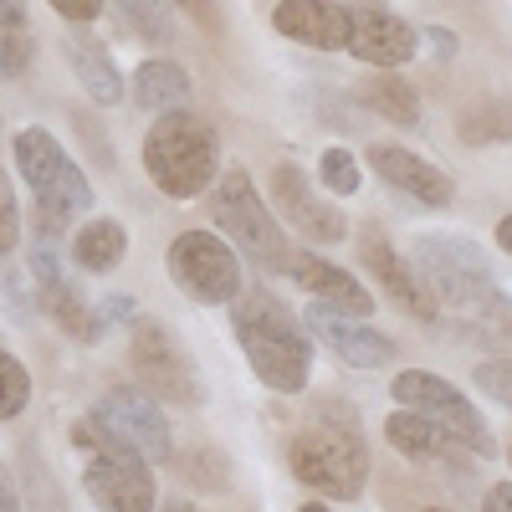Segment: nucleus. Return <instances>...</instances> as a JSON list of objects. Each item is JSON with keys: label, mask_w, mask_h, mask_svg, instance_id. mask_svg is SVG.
Instances as JSON below:
<instances>
[{"label": "nucleus", "mask_w": 512, "mask_h": 512, "mask_svg": "<svg viewBox=\"0 0 512 512\" xmlns=\"http://www.w3.org/2000/svg\"><path fill=\"white\" fill-rule=\"evenodd\" d=\"M31 400V374L16 354L0 349V420H16Z\"/></svg>", "instance_id": "bb28decb"}, {"label": "nucleus", "mask_w": 512, "mask_h": 512, "mask_svg": "<svg viewBox=\"0 0 512 512\" xmlns=\"http://www.w3.org/2000/svg\"><path fill=\"white\" fill-rule=\"evenodd\" d=\"M410 267L420 272V282L431 287V297L441 308L492 318V323H512L507 287L497 282L492 262L477 251V241H466V236H420L415 251H410Z\"/></svg>", "instance_id": "7ed1b4c3"}, {"label": "nucleus", "mask_w": 512, "mask_h": 512, "mask_svg": "<svg viewBox=\"0 0 512 512\" xmlns=\"http://www.w3.org/2000/svg\"><path fill=\"white\" fill-rule=\"evenodd\" d=\"M272 26H277V36L297 41V47H313V52H349L354 6H333V0H277Z\"/></svg>", "instance_id": "dca6fc26"}, {"label": "nucleus", "mask_w": 512, "mask_h": 512, "mask_svg": "<svg viewBox=\"0 0 512 512\" xmlns=\"http://www.w3.org/2000/svg\"><path fill=\"white\" fill-rule=\"evenodd\" d=\"M62 52H67V62H72V77L88 88V98L93 103H103V108H113L118 98H123V77H118V62H113V52L103 47V41L93 36V31H67L62 36Z\"/></svg>", "instance_id": "aec40b11"}, {"label": "nucleus", "mask_w": 512, "mask_h": 512, "mask_svg": "<svg viewBox=\"0 0 512 512\" xmlns=\"http://www.w3.org/2000/svg\"><path fill=\"white\" fill-rule=\"evenodd\" d=\"M303 323H308V333L318 338V344H328L349 369H390L395 364V338H384L379 328H369V318L338 313L328 303H308Z\"/></svg>", "instance_id": "ddd939ff"}, {"label": "nucleus", "mask_w": 512, "mask_h": 512, "mask_svg": "<svg viewBox=\"0 0 512 512\" xmlns=\"http://www.w3.org/2000/svg\"><path fill=\"white\" fill-rule=\"evenodd\" d=\"M497 246L512 256V216H502V221H497Z\"/></svg>", "instance_id": "e433bc0d"}, {"label": "nucleus", "mask_w": 512, "mask_h": 512, "mask_svg": "<svg viewBox=\"0 0 512 512\" xmlns=\"http://www.w3.org/2000/svg\"><path fill=\"white\" fill-rule=\"evenodd\" d=\"M482 512H512V482H497V487L482 497Z\"/></svg>", "instance_id": "f704fd0d"}, {"label": "nucleus", "mask_w": 512, "mask_h": 512, "mask_svg": "<svg viewBox=\"0 0 512 512\" xmlns=\"http://www.w3.org/2000/svg\"><path fill=\"white\" fill-rule=\"evenodd\" d=\"M128 26L144 31V41H175V16H169L164 0H118Z\"/></svg>", "instance_id": "cd10ccee"}, {"label": "nucleus", "mask_w": 512, "mask_h": 512, "mask_svg": "<svg viewBox=\"0 0 512 512\" xmlns=\"http://www.w3.org/2000/svg\"><path fill=\"white\" fill-rule=\"evenodd\" d=\"M164 267L175 277L180 292H190L205 308H226L246 292L241 282V256L236 246H226V236L216 231H180L164 251Z\"/></svg>", "instance_id": "6e6552de"}, {"label": "nucleus", "mask_w": 512, "mask_h": 512, "mask_svg": "<svg viewBox=\"0 0 512 512\" xmlns=\"http://www.w3.org/2000/svg\"><path fill=\"white\" fill-rule=\"evenodd\" d=\"M210 221L221 226V236L246 251L262 272H282L287 267V236H282V221L277 210L262 200V190H256V180L246 175L241 164H231L226 175L210 185Z\"/></svg>", "instance_id": "39448f33"}, {"label": "nucleus", "mask_w": 512, "mask_h": 512, "mask_svg": "<svg viewBox=\"0 0 512 512\" xmlns=\"http://www.w3.org/2000/svg\"><path fill=\"white\" fill-rule=\"evenodd\" d=\"M103 6H108V0H52V11H57L62 21H72V26L98 21V16H103Z\"/></svg>", "instance_id": "2f4dec72"}, {"label": "nucleus", "mask_w": 512, "mask_h": 512, "mask_svg": "<svg viewBox=\"0 0 512 512\" xmlns=\"http://www.w3.org/2000/svg\"><path fill=\"white\" fill-rule=\"evenodd\" d=\"M164 512H205V507H195V502H185V497H175V502H164Z\"/></svg>", "instance_id": "4c0bfd02"}, {"label": "nucleus", "mask_w": 512, "mask_h": 512, "mask_svg": "<svg viewBox=\"0 0 512 512\" xmlns=\"http://www.w3.org/2000/svg\"><path fill=\"white\" fill-rule=\"evenodd\" d=\"M21 246V205H16V190H11V175L0 169V256Z\"/></svg>", "instance_id": "c756f323"}, {"label": "nucleus", "mask_w": 512, "mask_h": 512, "mask_svg": "<svg viewBox=\"0 0 512 512\" xmlns=\"http://www.w3.org/2000/svg\"><path fill=\"white\" fill-rule=\"evenodd\" d=\"M190 103V72L169 57H154L134 72V108L139 113H175Z\"/></svg>", "instance_id": "4be33fe9"}, {"label": "nucleus", "mask_w": 512, "mask_h": 512, "mask_svg": "<svg viewBox=\"0 0 512 512\" xmlns=\"http://www.w3.org/2000/svg\"><path fill=\"white\" fill-rule=\"evenodd\" d=\"M472 384H477L487 400H497V405L512 410V359H487V364H477V369H472Z\"/></svg>", "instance_id": "c85d7f7f"}, {"label": "nucleus", "mask_w": 512, "mask_h": 512, "mask_svg": "<svg viewBox=\"0 0 512 512\" xmlns=\"http://www.w3.org/2000/svg\"><path fill=\"white\" fill-rule=\"evenodd\" d=\"M236 344L272 395H303L313 379V333L277 292H241L231 303Z\"/></svg>", "instance_id": "f257e3e1"}, {"label": "nucleus", "mask_w": 512, "mask_h": 512, "mask_svg": "<svg viewBox=\"0 0 512 512\" xmlns=\"http://www.w3.org/2000/svg\"><path fill=\"white\" fill-rule=\"evenodd\" d=\"M390 395H395V405H405V410L431 415L461 451L502 456V451H497V436H492V425L482 420V410L466 400L451 379H441V374H431V369H405V374L390 379Z\"/></svg>", "instance_id": "0eeeda50"}, {"label": "nucleus", "mask_w": 512, "mask_h": 512, "mask_svg": "<svg viewBox=\"0 0 512 512\" xmlns=\"http://www.w3.org/2000/svg\"><path fill=\"white\" fill-rule=\"evenodd\" d=\"M185 6H190L195 16H205V21H210V6H205V0H185Z\"/></svg>", "instance_id": "58836bf2"}, {"label": "nucleus", "mask_w": 512, "mask_h": 512, "mask_svg": "<svg viewBox=\"0 0 512 512\" xmlns=\"http://www.w3.org/2000/svg\"><path fill=\"white\" fill-rule=\"evenodd\" d=\"M93 425L128 446V451H139L144 461H169L175 456V436H169V420L159 410V400L149 390H139V384H118V390H108L93 410Z\"/></svg>", "instance_id": "9b49d317"}, {"label": "nucleus", "mask_w": 512, "mask_h": 512, "mask_svg": "<svg viewBox=\"0 0 512 512\" xmlns=\"http://www.w3.org/2000/svg\"><path fill=\"white\" fill-rule=\"evenodd\" d=\"M420 52V36L410 21L379 11V6H354V36H349V57L369 67H405Z\"/></svg>", "instance_id": "6ab92c4d"}, {"label": "nucleus", "mask_w": 512, "mask_h": 512, "mask_svg": "<svg viewBox=\"0 0 512 512\" xmlns=\"http://www.w3.org/2000/svg\"><path fill=\"white\" fill-rule=\"evenodd\" d=\"M425 41H431V52L436 57H456V31H446V26H431V31H425Z\"/></svg>", "instance_id": "473e14b6"}, {"label": "nucleus", "mask_w": 512, "mask_h": 512, "mask_svg": "<svg viewBox=\"0 0 512 512\" xmlns=\"http://www.w3.org/2000/svg\"><path fill=\"white\" fill-rule=\"evenodd\" d=\"M318 180H323L328 195L349 200V195H359V185H364V169H359V159H354L349 149H328V154L318 159Z\"/></svg>", "instance_id": "a878e982"}, {"label": "nucleus", "mask_w": 512, "mask_h": 512, "mask_svg": "<svg viewBox=\"0 0 512 512\" xmlns=\"http://www.w3.org/2000/svg\"><path fill=\"white\" fill-rule=\"evenodd\" d=\"M31 67V41H26V26L21 31H0V72L6 77H21Z\"/></svg>", "instance_id": "7c9ffc66"}, {"label": "nucleus", "mask_w": 512, "mask_h": 512, "mask_svg": "<svg viewBox=\"0 0 512 512\" xmlns=\"http://www.w3.org/2000/svg\"><path fill=\"white\" fill-rule=\"evenodd\" d=\"M369 164H374V175L390 190H400V195H410L420 205H431V210H446L456 200V185H451L446 169L431 164L425 154H415V149H405V144H374Z\"/></svg>", "instance_id": "f3484780"}, {"label": "nucleus", "mask_w": 512, "mask_h": 512, "mask_svg": "<svg viewBox=\"0 0 512 512\" xmlns=\"http://www.w3.org/2000/svg\"><path fill=\"white\" fill-rule=\"evenodd\" d=\"M384 436H390V446L405 456V461H446L456 451V441L441 431V425L431 415H420V410H395L390 420H384Z\"/></svg>", "instance_id": "412c9836"}, {"label": "nucleus", "mask_w": 512, "mask_h": 512, "mask_svg": "<svg viewBox=\"0 0 512 512\" xmlns=\"http://www.w3.org/2000/svg\"><path fill=\"white\" fill-rule=\"evenodd\" d=\"M287 466L308 492L354 502L369 487V441L359 431L354 405H328L287 441Z\"/></svg>", "instance_id": "f03ea898"}, {"label": "nucleus", "mask_w": 512, "mask_h": 512, "mask_svg": "<svg viewBox=\"0 0 512 512\" xmlns=\"http://www.w3.org/2000/svg\"><path fill=\"white\" fill-rule=\"evenodd\" d=\"M359 98H364L379 118H390V123H400V128H420V93L410 88L395 67H374V77H364Z\"/></svg>", "instance_id": "b1692460"}, {"label": "nucleus", "mask_w": 512, "mask_h": 512, "mask_svg": "<svg viewBox=\"0 0 512 512\" xmlns=\"http://www.w3.org/2000/svg\"><path fill=\"white\" fill-rule=\"evenodd\" d=\"M26 26V0H0V31H21Z\"/></svg>", "instance_id": "72a5a7b5"}, {"label": "nucleus", "mask_w": 512, "mask_h": 512, "mask_svg": "<svg viewBox=\"0 0 512 512\" xmlns=\"http://www.w3.org/2000/svg\"><path fill=\"white\" fill-rule=\"evenodd\" d=\"M282 277H292L297 287H308L313 303H328V308H338V313H354V318H369V313H374V292L359 287L344 267L323 262L318 251H287Z\"/></svg>", "instance_id": "a211bd4d"}, {"label": "nucleus", "mask_w": 512, "mask_h": 512, "mask_svg": "<svg viewBox=\"0 0 512 512\" xmlns=\"http://www.w3.org/2000/svg\"><path fill=\"white\" fill-rule=\"evenodd\" d=\"M507 461H512V446H507Z\"/></svg>", "instance_id": "79ce46f5"}, {"label": "nucleus", "mask_w": 512, "mask_h": 512, "mask_svg": "<svg viewBox=\"0 0 512 512\" xmlns=\"http://www.w3.org/2000/svg\"><path fill=\"white\" fill-rule=\"evenodd\" d=\"M297 512H333V507H323V502H303V507H297Z\"/></svg>", "instance_id": "ea45409f"}, {"label": "nucleus", "mask_w": 512, "mask_h": 512, "mask_svg": "<svg viewBox=\"0 0 512 512\" xmlns=\"http://www.w3.org/2000/svg\"><path fill=\"white\" fill-rule=\"evenodd\" d=\"M128 364L139 374V390H149L159 405H200V374L195 359L185 354V344L169 333L159 318H134L128 323Z\"/></svg>", "instance_id": "423d86ee"}, {"label": "nucleus", "mask_w": 512, "mask_h": 512, "mask_svg": "<svg viewBox=\"0 0 512 512\" xmlns=\"http://www.w3.org/2000/svg\"><path fill=\"white\" fill-rule=\"evenodd\" d=\"M456 139L461 144H507L512 139V98H487V103H472L456 123Z\"/></svg>", "instance_id": "393cba45"}, {"label": "nucleus", "mask_w": 512, "mask_h": 512, "mask_svg": "<svg viewBox=\"0 0 512 512\" xmlns=\"http://www.w3.org/2000/svg\"><path fill=\"white\" fill-rule=\"evenodd\" d=\"M144 175L169 200H195L221 180V139L205 118L175 108L159 113L144 134Z\"/></svg>", "instance_id": "20e7f679"}, {"label": "nucleus", "mask_w": 512, "mask_h": 512, "mask_svg": "<svg viewBox=\"0 0 512 512\" xmlns=\"http://www.w3.org/2000/svg\"><path fill=\"white\" fill-rule=\"evenodd\" d=\"M425 512H446V507H425Z\"/></svg>", "instance_id": "a19ab883"}, {"label": "nucleus", "mask_w": 512, "mask_h": 512, "mask_svg": "<svg viewBox=\"0 0 512 512\" xmlns=\"http://www.w3.org/2000/svg\"><path fill=\"white\" fill-rule=\"evenodd\" d=\"M0 512H21V497L11 492V482H6V472H0Z\"/></svg>", "instance_id": "c9c22d12"}, {"label": "nucleus", "mask_w": 512, "mask_h": 512, "mask_svg": "<svg viewBox=\"0 0 512 512\" xmlns=\"http://www.w3.org/2000/svg\"><path fill=\"white\" fill-rule=\"evenodd\" d=\"M123 251H128V231H123L113 216H98V221H88V226L72 236V262H77V272H93V277H108V272L123 262Z\"/></svg>", "instance_id": "5701e85b"}, {"label": "nucleus", "mask_w": 512, "mask_h": 512, "mask_svg": "<svg viewBox=\"0 0 512 512\" xmlns=\"http://www.w3.org/2000/svg\"><path fill=\"white\" fill-rule=\"evenodd\" d=\"M31 277H36V303H41V313H47L67 338H77V344H98L108 323H103V313H93L88 303H82L77 282L57 267L52 246H36V251H31Z\"/></svg>", "instance_id": "4468645a"}, {"label": "nucleus", "mask_w": 512, "mask_h": 512, "mask_svg": "<svg viewBox=\"0 0 512 512\" xmlns=\"http://www.w3.org/2000/svg\"><path fill=\"white\" fill-rule=\"evenodd\" d=\"M359 256H364V267L374 272V282L390 292L395 308H405V313L420 318V323H431V318L441 313V303L431 297V287H425L420 272L395 251V241L384 236V226H364V231H359Z\"/></svg>", "instance_id": "2eb2a0df"}, {"label": "nucleus", "mask_w": 512, "mask_h": 512, "mask_svg": "<svg viewBox=\"0 0 512 512\" xmlns=\"http://www.w3.org/2000/svg\"><path fill=\"white\" fill-rule=\"evenodd\" d=\"M267 195H272V205H277V221H287L292 231H303L308 241L333 246V241L349 236V221L338 216V205L323 200V190L303 175V164H277Z\"/></svg>", "instance_id": "f8f14e48"}, {"label": "nucleus", "mask_w": 512, "mask_h": 512, "mask_svg": "<svg viewBox=\"0 0 512 512\" xmlns=\"http://www.w3.org/2000/svg\"><path fill=\"white\" fill-rule=\"evenodd\" d=\"M154 461H144L139 451H128L118 441L103 436L98 451H88V466H82V487H88L98 512H154L159 487H154Z\"/></svg>", "instance_id": "9d476101"}, {"label": "nucleus", "mask_w": 512, "mask_h": 512, "mask_svg": "<svg viewBox=\"0 0 512 512\" xmlns=\"http://www.w3.org/2000/svg\"><path fill=\"white\" fill-rule=\"evenodd\" d=\"M16 164H21V180L31 185V195L47 210H57V216H77V210L93 205L88 175L72 164V154L47 134V128H21L16 134Z\"/></svg>", "instance_id": "1a4fd4ad"}]
</instances>
